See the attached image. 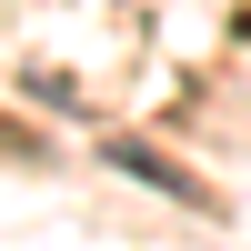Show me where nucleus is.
<instances>
[{"label": "nucleus", "instance_id": "f257e3e1", "mask_svg": "<svg viewBox=\"0 0 251 251\" xmlns=\"http://www.w3.org/2000/svg\"><path fill=\"white\" fill-rule=\"evenodd\" d=\"M111 161H121L131 181H151V191H171V201H201V181H191V171H171L151 141H111Z\"/></svg>", "mask_w": 251, "mask_h": 251}]
</instances>
